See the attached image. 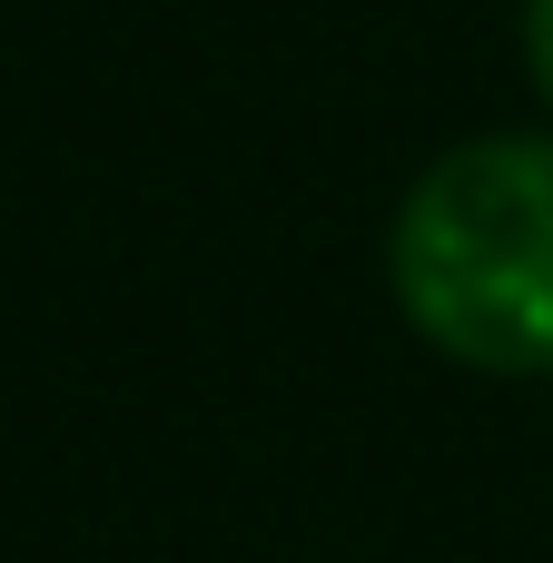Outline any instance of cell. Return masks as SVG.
Wrapping results in <instances>:
<instances>
[{"label": "cell", "instance_id": "6da1fadb", "mask_svg": "<svg viewBox=\"0 0 553 563\" xmlns=\"http://www.w3.org/2000/svg\"><path fill=\"white\" fill-rule=\"evenodd\" d=\"M396 307L485 376H553V139L445 148L386 238Z\"/></svg>", "mask_w": 553, "mask_h": 563}, {"label": "cell", "instance_id": "7a4b0ae2", "mask_svg": "<svg viewBox=\"0 0 553 563\" xmlns=\"http://www.w3.org/2000/svg\"><path fill=\"white\" fill-rule=\"evenodd\" d=\"M524 59H534V89L553 99V0H524Z\"/></svg>", "mask_w": 553, "mask_h": 563}]
</instances>
